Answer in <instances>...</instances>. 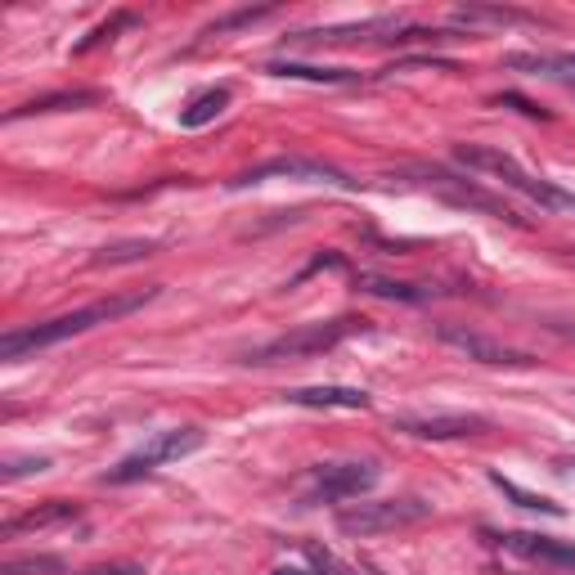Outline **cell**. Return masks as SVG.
I'll use <instances>...</instances> for the list:
<instances>
[{"label": "cell", "mask_w": 575, "mask_h": 575, "mask_svg": "<svg viewBox=\"0 0 575 575\" xmlns=\"http://www.w3.org/2000/svg\"><path fill=\"white\" fill-rule=\"evenodd\" d=\"M158 297V288H145V293H118V297H103V301H90L81 310H68V315H54L46 324H32V328H14L0 337V360H23L32 351H46V347H59V341L68 337H81L99 324H112V319H122L140 306H149Z\"/></svg>", "instance_id": "6da1fadb"}, {"label": "cell", "mask_w": 575, "mask_h": 575, "mask_svg": "<svg viewBox=\"0 0 575 575\" xmlns=\"http://www.w3.org/2000/svg\"><path fill=\"white\" fill-rule=\"evenodd\" d=\"M454 162L468 167V171H482V176H495L504 189L531 198V202L544 207V211H575V194L557 189L553 180L531 176V171H526L513 153H504V149H490V145H458V149H454Z\"/></svg>", "instance_id": "7a4b0ae2"}, {"label": "cell", "mask_w": 575, "mask_h": 575, "mask_svg": "<svg viewBox=\"0 0 575 575\" xmlns=\"http://www.w3.org/2000/svg\"><path fill=\"white\" fill-rule=\"evenodd\" d=\"M369 319L360 315H341V319H319V324H301L293 333H279L270 341H261V347H252L244 356V365H284V360H306V356H324L333 351L337 341H347L356 333H365Z\"/></svg>", "instance_id": "3957f363"}, {"label": "cell", "mask_w": 575, "mask_h": 575, "mask_svg": "<svg viewBox=\"0 0 575 575\" xmlns=\"http://www.w3.org/2000/svg\"><path fill=\"white\" fill-rule=\"evenodd\" d=\"M194 449H202V432H198V427H171V432H158V436H149L136 454H127L118 468H108V473H103V482H108V486H131V482H140V477H149V473H158L162 464H176V458H185V454H194Z\"/></svg>", "instance_id": "277c9868"}, {"label": "cell", "mask_w": 575, "mask_h": 575, "mask_svg": "<svg viewBox=\"0 0 575 575\" xmlns=\"http://www.w3.org/2000/svg\"><path fill=\"white\" fill-rule=\"evenodd\" d=\"M423 517H432V504H423V499H365V504H347L337 513V531L356 535V539H369V535L414 526Z\"/></svg>", "instance_id": "5b68a950"}, {"label": "cell", "mask_w": 575, "mask_h": 575, "mask_svg": "<svg viewBox=\"0 0 575 575\" xmlns=\"http://www.w3.org/2000/svg\"><path fill=\"white\" fill-rule=\"evenodd\" d=\"M374 486H378L374 464H319L306 473L301 504H347V499L369 495Z\"/></svg>", "instance_id": "8992f818"}, {"label": "cell", "mask_w": 575, "mask_h": 575, "mask_svg": "<svg viewBox=\"0 0 575 575\" xmlns=\"http://www.w3.org/2000/svg\"><path fill=\"white\" fill-rule=\"evenodd\" d=\"M266 180H319V185H333V189H356V180L347 171H337L324 158H270V162H257V167L239 171L235 180H229V189H248V185H266Z\"/></svg>", "instance_id": "52a82bcc"}, {"label": "cell", "mask_w": 575, "mask_h": 575, "mask_svg": "<svg viewBox=\"0 0 575 575\" xmlns=\"http://www.w3.org/2000/svg\"><path fill=\"white\" fill-rule=\"evenodd\" d=\"M436 337L445 341V347L464 351L468 360H477V365H495V369H531L535 365L526 351H513V347H504V341H495L477 328H464V324H440Z\"/></svg>", "instance_id": "ba28073f"}, {"label": "cell", "mask_w": 575, "mask_h": 575, "mask_svg": "<svg viewBox=\"0 0 575 575\" xmlns=\"http://www.w3.org/2000/svg\"><path fill=\"white\" fill-rule=\"evenodd\" d=\"M409 176H418L427 189H436L440 198H449V202H458V207H477V211H486V216H499V220H513V225H522V220L513 216V207H508V202L490 198L486 189H477L473 180L454 176V171H445V167H409Z\"/></svg>", "instance_id": "9c48e42d"}, {"label": "cell", "mask_w": 575, "mask_h": 575, "mask_svg": "<svg viewBox=\"0 0 575 575\" xmlns=\"http://www.w3.org/2000/svg\"><path fill=\"white\" fill-rule=\"evenodd\" d=\"M391 427L405 436H418V440H458V436L490 432V418H482V414H396Z\"/></svg>", "instance_id": "30bf717a"}, {"label": "cell", "mask_w": 575, "mask_h": 575, "mask_svg": "<svg viewBox=\"0 0 575 575\" xmlns=\"http://www.w3.org/2000/svg\"><path fill=\"white\" fill-rule=\"evenodd\" d=\"M495 544L504 553L522 557V562L571 571L575 575V539H548V535H531V531H504V535H495Z\"/></svg>", "instance_id": "8fae6325"}, {"label": "cell", "mask_w": 575, "mask_h": 575, "mask_svg": "<svg viewBox=\"0 0 575 575\" xmlns=\"http://www.w3.org/2000/svg\"><path fill=\"white\" fill-rule=\"evenodd\" d=\"M284 400L301 409H369V391L360 387H293Z\"/></svg>", "instance_id": "7c38bea8"}, {"label": "cell", "mask_w": 575, "mask_h": 575, "mask_svg": "<svg viewBox=\"0 0 575 575\" xmlns=\"http://www.w3.org/2000/svg\"><path fill=\"white\" fill-rule=\"evenodd\" d=\"M374 32H391V37H396V19H369V23H351V28H319V32H297V37H288V46H341V41H378Z\"/></svg>", "instance_id": "4fadbf2b"}, {"label": "cell", "mask_w": 575, "mask_h": 575, "mask_svg": "<svg viewBox=\"0 0 575 575\" xmlns=\"http://www.w3.org/2000/svg\"><path fill=\"white\" fill-rule=\"evenodd\" d=\"M63 522H77V504L50 499V504H41V508H32V513H23V517H10L6 526H0V535H6V539H19V535L50 531V526H63Z\"/></svg>", "instance_id": "5bb4252c"}, {"label": "cell", "mask_w": 575, "mask_h": 575, "mask_svg": "<svg viewBox=\"0 0 575 575\" xmlns=\"http://www.w3.org/2000/svg\"><path fill=\"white\" fill-rule=\"evenodd\" d=\"M266 72L288 77V81H310V86H356L360 81V72H351V68H315V63H293V59L266 63Z\"/></svg>", "instance_id": "9a60e30c"}, {"label": "cell", "mask_w": 575, "mask_h": 575, "mask_svg": "<svg viewBox=\"0 0 575 575\" xmlns=\"http://www.w3.org/2000/svg\"><path fill=\"white\" fill-rule=\"evenodd\" d=\"M229 108V86H211L202 95H194L185 108H180V127L185 131H198V127H211L220 112Z\"/></svg>", "instance_id": "2e32d148"}, {"label": "cell", "mask_w": 575, "mask_h": 575, "mask_svg": "<svg viewBox=\"0 0 575 575\" xmlns=\"http://www.w3.org/2000/svg\"><path fill=\"white\" fill-rule=\"evenodd\" d=\"M504 68H513V72H535V77L575 81V54H508Z\"/></svg>", "instance_id": "e0dca14e"}, {"label": "cell", "mask_w": 575, "mask_h": 575, "mask_svg": "<svg viewBox=\"0 0 575 575\" xmlns=\"http://www.w3.org/2000/svg\"><path fill=\"white\" fill-rule=\"evenodd\" d=\"M95 99H99L95 90H59V95H41V99H32V103L14 108V112H10V122L28 118V112H59V108H86V103H95Z\"/></svg>", "instance_id": "ac0fdd59"}, {"label": "cell", "mask_w": 575, "mask_h": 575, "mask_svg": "<svg viewBox=\"0 0 575 575\" xmlns=\"http://www.w3.org/2000/svg\"><path fill=\"white\" fill-rule=\"evenodd\" d=\"M153 252H158L153 239H127V244H112V248L95 252L90 266H131V261H145V257H153Z\"/></svg>", "instance_id": "d6986e66"}, {"label": "cell", "mask_w": 575, "mask_h": 575, "mask_svg": "<svg viewBox=\"0 0 575 575\" xmlns=\"http://www.w3.org/2000/svg\"><path fill=\"white\" fill-rule=\"evenodd\" d=\"M356 284L374 297H387V301H427L432 293L427 288H414V284H396V279H383V275H356Z\"/></svg>", "instance_id": "ffe728a7"}, {"label": "cell", "mask_w": 575, "mask_h": 575, "mask_svg": "<svg viewBox=\"0 0 575 575\" xmlns=\"http://www.w3.org/2000/svg\"><path fill=\"white\" fill-rule=\"evenodd\" d=\"M490 482H495V490H504L508 499H517V508H531V513L562 517V504H553V499H544V495H531V490H522L517 482H508V477H499V473H490Z\"/></svg>", "instance_id": "44dd1931"}, {"label": "cell", "mask_w": 575, "mask_h": 575, "mask_svg": "<svg viewBox=\"0 0 575 575\" xmlns=\"http://www.w3.org/2000/svg\"><path fill=\"white\" fill-rule=\"evenodd\" d=\"M473 23H535L531 14H522V10H458L454 14V28H473Z\"/></svg>", "instance_id": "7402d4cb"}, {"label": "cell", "mask_w": 575, "mask_h": 575, "mask_svg": "<svg viewBox=\"0 0 575 575\" xmlns=\"http://www.w3.org/2000/svg\"><path fill=\"white\" fill-rule=\"evenodd\" d=\"M275 10L270 6H257V10H235V14H225V19H216L202 37H225V32H239V28H252V23H261V19H270Z\"/></svg>", "instance_id": "603a6c76"}, {"label": "cell", "mask_w": 575, "mask_h": 575, "mask_svg": "<svg viewBox=\"0 0 575 575\" xmlns=\"http://www.w3.org/2000/svg\"><path fill=\"white\" fill-rule=\"evenodd\" d=\"M131 23H136V14H112V19L103 23V28H95V32H90V37H86V41L77 46V54H86V50H95L99 41H108L112 32H122V28H131Z\"/></svg>", "instance_id": "cb8c5ba5"}, {"label": "cell", "mask_w": 575, "mask_h": 575, "mask_svg": "<svg viewBox=\"0 0 575 575\" xmlns=\"http://www.w3.org/2000/svg\"><path fill=\"white\" fill-rule=\"evenodd\" d=\"M310 566H315V575H360L356 566H347V562H337L328 548H310Z\"/></svg>", "instance_id": "d4e9b609"}, {"label": "cell", "mask_w": 575, "mask_h": 575, "mask_svg": "<svg viewBox=\"0 0 575 575\" xmlns=\"http://www.w3.org/2000/svg\"><path fill=\"white\" fill-rule=\"evenodd\" d=\"M50 458H10L6 468H0V477L6 482H19V477H32V473H46Z\"/></svg>", "instance_id": "484cf974"}, {"label": "cell", "mask_w": 575, "mask_h": 575, "mask_svg": "<svg viewBox=\"0 0 575 575\" xmlns=\"http://www.w3.org/2000/svg\"><path fill=\"white\" fill-rule=\"evenodd\" d=\"M37 571H59L54 557H19V562H6L0 575H37Z\"/></svg>", "instance_id": "4316f807"}, {"label": "cell", "mask_w": 575, "mask_h": 575, "mask_svg": "<svg viewBox=\"0 0 575 575\" xmlns=\"http://www.w3.org/2000/svg\"><path fill=\"white\" fill-rule=\"evenodd\" d=\"M499 103H513V108H522V112H526V118H544V112H539V108H535V103H526V99H522V95H504V99H499Z\"/></svg>", "instance_id": "83f0119b"}, {"label": "cell", "mask_w": 575, "mask_h": 575, "mask_svg": "<svg viewBox=\"0 0 575 575\" xmlns=\"http://www.w3.org/2000/svg\"><path fill=\"white\" fill-rule=\"evenodd\" d=\"M90 575H140V566H99V571H90Z\"/></svg>", "instance_id": "f1b7e54d"}, {"label": "cell", "mask_w": 575, "mask_h": 575, "mask_svg": "<svg viewBox=\"0 0 575 575\" xmlns=\"http://www.w3.org/2000/svg\"><path fill=\"white\" fill-rule=\"evenodd\" d=\"M270 575H315V571H306V566H293V562H288V566H275Z\"/></svg>", "instance_id": "f546056e"}]
</instances>
